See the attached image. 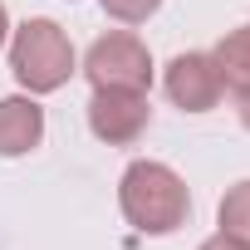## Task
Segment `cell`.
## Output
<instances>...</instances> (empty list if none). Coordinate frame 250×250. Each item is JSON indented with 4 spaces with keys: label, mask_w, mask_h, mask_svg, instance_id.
<instances>
[{
    "label": "cell",
    "mask_w": 250,
    "mask_h": 250,
    "mask_svg": "<svg viewBox=\"0 0 250 250\" xmlns=\"http://www.w3.org/2000/svg\"><path fill=\"white\" fill-rule=\"evenodd\" d=\"M44 143V108L35 93L0 98V157H30Z\"/></svg>",
    "instance_id": "6"
},
{
    "label": "cell",
    "mask_w": 250,
    "mask_h": 250,
    "mask_svg": "<svg viewBox=\"0 0 250 250\" xmlns=\"http://www.w3.org/2000/svg\"><path fill=\"white\" fill-rule=\"evenodd\" d=\"M103 15L118 20V25H147L157 10H162V0H98Z\"/></svg>",
    "instance_id": "9"
},
{
    "label": "cell",
    "mask_w": 250,
    "mask_h": 250,
    "mask_svg": "<svg viewBox=\"0 0 250 250\" xmlns=\"http://www.w3.org/2000/svg\"><path fill=\"white\" fill-rule=\"evenodd\" d=\"M162 88H167V98H172L182 113H211V108L221 103V93H226L211 49H187V54H177V59L162 69Z\"/></svg>",
    "instance_id": "5"
},
{
    "label": "cell",
    "mask_w": 250,
    "mask_h": 250,
    "mask_svg": "<svg viewBox=\"0 0 250 250\" xmlns=\"http://www.w3.org/2000/svg\"><path fill=\"white\" fill-rule=\"evenodd\" d=\"M196 250H250L245 240H235V235H226V230H216V235H206Z\"/></svg>",
    "instance_id": "10"
},
{
    "label": "cell",
    "mask_w": 250,
    "mask_h": 250,
    "mask_svg": "<svg viewBox=\"0 0 250 250\" xmlns=\"http://www.w3.org/2000/svg\"><path fill=\"white\" fill-rule=\"evenodd\" d=\"M10 40V10H5V0H0V44Z\"/></svg>",
    "instance_id": "12"
},
{
    "label": "cell",
    "mask_w": 250,
    "mask_h": 250,
    "mask_svg": "<svg viewBox=\"0 0 250 250\" xmlns=\"http://www.w3.org/2000/svg\"><path fill=\"white\" fill-rule=\"evenodd\" d=\"M152 128V103L138 88H93L88 98V133L108 147H133Z\"/></svg>",
    "instance_id": "4"
},
{
    "label": "cell",
    "mask_w": 250,
    "mask_h": 250,
    "mask_svg": "<svg viewBox=\"0 0 250 250\" xmlns=\"http://www.w3.org/2000/svg\"><path fill=\"white\" fill-rule=\"evenodd\" d=\"M118 206H123V221L138 235H172L191 216V191L167 162L138 157L118 177Z\"/></svg>",
    "instance_id": "1"
},
{
    "label": "cell",
    "mask_w": 250,
    "mask_h": 250,
    "mask_svg": "<svg viewBox=\"0 0 250 250\" xmlns=\"http://www.w3.org/2000/svg\"><path fill=\"white\" fill-rule=\"evenodd\" d=\"M83 79L93 88H152V54L133 30H108L83 54Z\"/></svg>",
    "instance_id": "3"
},
{
    "label": "cell",
    "mask_w": 250,
    "mask_h": 250,
    "mask_svg": "<svg viewBox=\"0 0 250 250\" xmlns=\"http://www.w3.org/2000/svg\"><path fill=\"white\" fill-rule=\"evenodd\" d=\"M216 69H221V83L240 98L250 93V25H235L230 35H221V44L211 49Z\"/></svg>",
    "instance_id": "7"
},
{
    "label": "cell",
    "mask_w": 250,
    "mask_h": 250,
    "mask_svg": "<svg viewBox=\"0 0 250 250\" xmlns=\"http://www.w3.org/2000/svg\"><path fill=\"white\" fill-rule=\"evenodd\" d=\"M235 113H240V128L250 133V93H240V98H235Z\"/></svg>",
    "instance_id": "11"
},
{
    "label": "cell",
    "mask_w": 250,
    "mask_h": 250,
    "mask_svg": "<svg viewBox=\"0 0 250 250\" xmlns=\"http://www.w3.org/2000/svg\"><path fill=\"white\" fill-rule=\"evenodd\" d=\"M79 59H74V44L64 35L59 20H25L20 30H10V74L25 93L44 98V93H59L69 79H74Z\"/></svg>",
    "instance_id": "2"
},
{
    "label": "cell",
    "mask_w": 250,
    "mask_h": 250,
    "mask_svg": "<svg viewBox=\"0 0 250 250\" xmlns=\"http://www.w3.org/2000/svg\"><path fill=\"white\" fill-rule=\"evenodd\" d=\"M216 226H221L226 235H235V240L250 245V177L235 182V187L221 196V206H216Z\"/></svg>",
    "instance_id": "8"
}]
</instances>
